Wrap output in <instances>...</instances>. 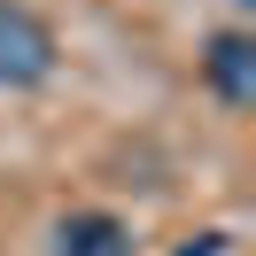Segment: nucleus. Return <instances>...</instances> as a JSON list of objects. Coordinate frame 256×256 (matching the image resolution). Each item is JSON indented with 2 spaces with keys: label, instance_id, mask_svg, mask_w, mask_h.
<instances>
[{
  "label": "nucleus",
  "instance_id": "2",
  "mask_svg": "<svg viewBox=\"0 0 256 256\" xmlns=\"http://www.w3.org/2000/svg\"><path fill=\"white\" fill-rule=\"evenodd\" d=\"M202 94L218 101V109H256V39L240 32V24H225V32H210L202 39Z\"/></svg>",
  "mask_w": 256,
  "mask_h": 256
},
{
  "label": "nucleus",
  "instance_id": "3",
  "mask_svg": "<svg viewBox=\"0 0 256 256\" xmlns=\"http://www.w3.org/2000/svg\"><path fill=\"white\" fill-rule=\"evenodd\" d=\"M54 256H132V225L116 210H70L54 218Z\"/></svg>",
  "mask_w": 256,
  "mask_h": 256
},
{
  "label": "nucleus",
  "instance_id": "1",
  "mask_svg": "<svg viewBox=\"0 0 256 256\" xmlns=\"http://www.w3.org/2000/svg\"><path fill=\"white\" fill-rule=\"evenodd\" d=\"M62 70V39L32 0H0V94H39Z\"/></svg>",
  "mask_w": 256,
  "mask_h": 256
}]
</instances>
